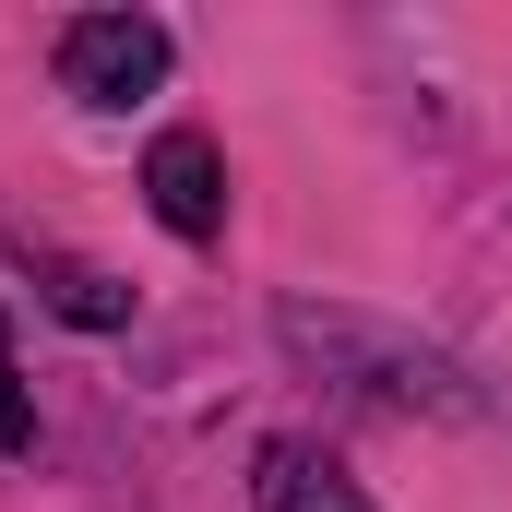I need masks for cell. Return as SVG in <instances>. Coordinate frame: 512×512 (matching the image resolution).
<instances>
[{
  "label": "cell",
  "instance_id": "cell-4",
  "mask_svg": "<svg viewBox=\"0 0 512 512\" xmlns=\"http://www.w3.org/2000/svg\"><path fill=\"white\" fill-rule=\"evenodd\" d=\"M36 274H48V310H60V322H84V334H120V322H131V286H120V274L60 262V251H36Z\"/></svg>",
  "mask_w": 512,
  "mask_h": 512
},
{
  "label": "cell",
  "instance_id": "cell-1",
  "mask_svg": "<svg viewBox=\"0 0 512 512\" xmlns=\"http://www.w3.org/2000/svg\"><path fill=\"white\" fill-rule=\"evenodd\" d=\"M60 84H72L84 108L155 96V84H167V24H155V12H84V24H60Z\"/></svg>",
  "mask_w": 512,
  "mask_h": 512
},
{
  "label": "cell",
  "instance_id": "cell-5",
  "mask_svg": "<svg viewBox=\"0 0 512 512\" xmlns=\"http://www.w3.org/2000/svg\"><path fill=\"white\" fill-rule=\"evenodd\" d=\"M36 441V393H24V370H12V334H0V453H24Z\"/></svg>",
  "mask_w": 512,
  "mask_h": 512
},
{
  "label": "cell",
  "instance_id": "cell-3",
  "mask_svg": "<svg viewBox=\"0 0 512 512\" xmlns=\"http://www.w3.org/2000/svg\"><path fill=\"white\" fill-rule=\"evenodd\" d=\"M251 501H262V512H370V501H358V477H334L310 441H262Z\"/></svg>",
  "mask_w": 512,
  "mask_h": 512
},
{
  "label": "cell",
  "instance_id": "cell-2",
  "mask_svg": "<svg viewBox=\"0 0 512 512\" xmlns=\"http://www.w3.org/2000/svg\"><path fill=\"white\" fill-rule=\"evenodd\" d=\"M143 203H155L179 239H227V155H215L203 131H155V155H143Z\"/></svg>",
  "mask_w": 512,
  "mask_h": 512
}]
</instances>
